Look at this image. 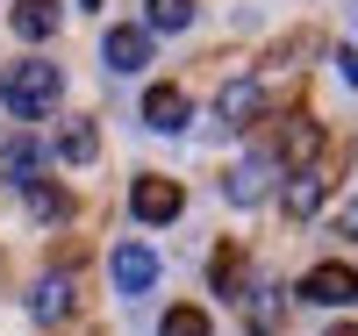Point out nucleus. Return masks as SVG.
I'll return each mask as SVG.
<instances>
[{
	"instance_id": "obj_22",
	"label": "nucleus",
	"mask_w": 358,
	"mask_h": 336,
	"mask_svg": "<svg viewBox=\"0 0 358 336\" xmlns=\"http://www.w3.org/2000/svg\"><path fill=\"white\" fill-rule=\"evenodd\" d=\"M330 336H358V322H337V329H330Z\"/></svg>"
},
{
	"instance_id": "obj_1",
	"label": "nucleus",
	"mask_w": 358,
	"mask_h": 336,
	"mask_svg": "<svg viewBox=\"0 0 358 336\" xmlns=\"http://www.w3.org/2000/svg\"><path fill=\"white\" fill-rule=\"evenodd\" d=\"M0 101H8V115L36 122V115H50L57 101H65V72L43 65V57H29V65H8V72H0Z\"/></svg>"
},
{
	"instance_id": "obj_20",
	"label": "nucleus",
	"mask_w": 358,
	"mask_h": 336,
	"mask_svg": "<svg viewBox=\"0 0 358 336\" xmlns=\"http://www.w3.org/2000/svg\"><path fill=\"white\" fill-rule=\"evenodd\" d=\"M337 72H344V86H358V43H344V50H337Z\"/></svg>"
},
{
	"instance_id": "obj_19",
	"label": "nucleus",
	"mask_w": 358,
	"mask_h": 336,
	"mask_svg": "<svg viewBox=\"0 0 358 336\" xmlns=\"http://www.w3.org/2000/svg\"><path fill=\"white\" fill-rule=\"evenodd\" d=\"M143 22H151V29H187L194 0H143Z\"/></svg>"
},
{
	"instance_id": "obj_5",
	"label": "nucleus",
	"mask_w": 358,
	"mask_h": 336,
	"mask_svg": "<svg viewBox=\"0 0 358 336\" xmlns=\"http://www.w3.org/2000/svg\"><path fill=\"white\" fill-rule=\"evenodd\" d=\"M115 286H122V293H151L158 286V251H151V243H115Z\"/></svg>"
},
{
	"instance_id": "obj_13",
	"label": "nucleus",
	"mask_w": 358,
	"mask_h": 336,
	"mask_svg": "<svg viewBox=\"0 0 358 336\" xmlns=\"http://www.w3.org/2000/svg\"><path fill=\"white\" fill-rule=\"evenodd\" d=\"M0 172H8L15 187H29V179L43 172V143L36 136H8V143H0Z\"/></svg>"
},
{
	"instance_id": "obj_21",
	"label": "nucleus",
	"mask_w": 358,
	"mask_h": 336,
	"mask_svg": "<svg viewBox=\"0 0 358 336\" xmlns=\"http://www.w3.org/2000/svg\"><path fill=\"white\" fill-rule=\"evenodd\" d=\"M337 236H351V243H358V200H344V207H337Z\"/></svg>"
},
{
	"instance_id": "obj_7",
	"label": "nucleus",
	"mask_w": 358,
	"mask_h": 336,
	"mask_svg": "<svg viewBox=\"0 0 358 336\" xmlns=\"http://www.w3.org/2000/svg\"><path fill=\"white\" fill-rule=\"evenodd\" d=\"M143 122H151L158 136H179L194 122V101H187V86H151L143 94Z\"/></svg>"
},
{
	"instance_id": "obj_12",
	"label": "nucleus",
	"mask_w": 358,
	"mask_h": 336,
	"mask_svg": "<svg viewBox=\"0 0 358 336\" xmlns=\"http://www.w3.org/2000/svg\"><path fill=\"white\" fill-rule=\"evenodd\" d=\"M273 165H280V158H244V165H236V172L222 179V193H229L236 207H251L265 187H273Z\"/></svg>"
},
{
	"instance_id": "obj_17",
	"label": "nucleus",
	"mask_w": 358,
	"mask_h": 336,
	"mask_svg": "<svg viewBox=\"0 0 358 336\" xmlns=\"http://www.w3.org/2000/svg\"><path fill=\"white\" fill-rule=\"evenodd\" d=\"M57 158H65V165H94L101 158V129H94V122H72V129L57 136Z\"/></svg>"
},
{
	"instance_id": "obj_2",
	"label": "nucleus",
	"mask_w": 358,
	"mask_h": 336,
	"mask_svg": "<svg viewBox=\"0 0 358 336\" xmlns=\"http://www.w3.org/2000/svg\"><path fill=\"white\" fill-rule=\"evenodd\" d=\"M129 207H136V222L165 229V222H179V207H187V193H179L172 179H158V172H143L136 187H129Z\"/></svg>"
},
{
	"instance_id": "obj_9",
	"label": "nucleus",
	"mask_w": 358,
	"mask_h": 336,
	"mask_svg": "<svg viewBox=\"0 0 358 336\" xmlns=\"http://www.w3.org/2000/svg\"><path fill=\"white\" fill-rule=\"evenodd\" d=\"M280 322H287L280 286H244V329H251V336H273Z\"/></svg>"
},
{
	"instance_id": "obj_8",
	"label": "nucleus",
	"mask_w": 358,
	"mask_h": 336,
	"mask_svg": "<svg viewBox=\"0 0 358 336\" xmlns=\"http://www.w3.org/2000/svg\"><path fill=\"white\" fill-rule=\"evenodd\" d=\"M258 108H265V86L244 72V79H229L222 86V101H215V115H222V129H251L258 122Z\"/></svg>"
},
{
	"instance_id": "obj_14",
	"label": "nucleus",
	"mask_w": 358,
	"mask_h": 336,
	"mask_svg": "<svg viewBox=\"0 0 358 336\" xmlns=\"http://www.w3.org/2000/svg\"><path fill=\"white\" fill-rule=\"evenodd\" d=\"M22 200H29V215H36V222H65V215H72V193L57 187V179H29Z\"/></svg>"
},
{
	"instance_id": "obj_4",
	"label": "nucleus",
	"mask_w": 358,
	"mask_h": 336,
	"mask_svg": "<svg viewBox=\"0 0 358 336\" xmlns=\"http://www.w3.org/2000/svg\"><path fill=\"white\" fill-rule=\"evenodd\" d=\"M101 57H108V72H143V65H151V22H122V29H108Z\"/></svg>"
},
{
	"instance_id": "obj_6",
	"label": "nucleus",
	"mask_w": 358,
	"mask_h": 336,
	"mask_svg": "<svg viewBox=\"0 0 358 336\" xmlns=\"http://www.w3.org/2000/svg\"><path fill=\"white\" fill-rule=\"evenodd\" d=\"M330 200V179H322L315 165H301V172H287V187H280V207L294 222H315V207Z\"/></svg>"
},
{
	"instance_id": "obj_18",
	"label": "nucleus",
	"mask_w": 358,
	"mask_h": 336,
	"mask_svg": "<svg viewBox=\"0 0 358 336\" xmlns=\"http://www.w3.org/2000/svg\"><path fill=\"white\" fill-rule=\"evenodd\" d=\"M158 336H215V322H208V308H165V322H158Z\"/></svg>"
},
{
	"instance_id": "obj_15",
	"label": "nucleus",
	"mask_w": 358,
	"mask_h": 336,
	"mask_svg": "<svg viewBox=\"0 0 358 336\" xmlns=\"http://www.w3.org/2000/svg\"><path fill=\"white\" fill-rule=\"evenodd\" d=\"M208 286L229 293V300H244V243H222L215 265H208Z\"/></svg>"
},
{
	"instance_id": "obj_10",
	"label": "nucleus",
	"mask_w": 358,
	"mask_h": 336,
	"mask_svg": "<svg viewBox=\"0 0 358 336\" xmlns=\"http://www.w3.org/2000/svg\"><path fill=\"white\" fill-rule=\"evenodd\" d=\"M29 315H36V322H65V315H72V279H65V272H43V279H36Z\"/></svg>"
},
{
	"instance_id": "obj_11",
	"label": "nucleus",
	"mask_w": 358,
	"mask_h": 336,
	"mask_svg": "<svg viewBox=\"0 0 358 336\" xmlns=\"http://www.w3.org/2000/svg\"><path fill=\"white\" fill-rule=\"evenodd\" d=\"M8 22H15V36H22V43H43L50 29L65 22V8H57V0H15V15H8Z\"/></svg>"
},
{
	"instance_id": "obj_23",
	"label": "nucleus",
	"mask_w": 358,
	"mask_h": 336,
	"mask_svg": "<svg viewBox=\"0 0 358 336\" xmlns=\"http://www.w3.org/2000/svg\"><path fill=\"white\" fill-rule=\"evenodd\" d=\"M86 8H94V0H86Z\"/></svg>"
},
{
	"instance_id": "obj_16",
	"label": "nucleus",
	"mask_w": 358,
	"mask_h": 336,
	"mask_svg": "<svg viewBox=\"0 0 358 336\" xmlns=\"http://www.w3.org/2000/svg\"><path fill=\"white\" fill-rule=\"evenodd\" d=\"M315 122H301V115H294L287 122V136H280V158H287V172H301V165H315Z\"/></svg>"
},
{
	"instance_id": "obj_3",
	"label": "nucleus",
	"mask_w": 358,
	"mask_h": 336,
	"mask_svg": "<svg viewBox=\"0 0 358 336\" xmlns=\"http://www.w3.org/2000/svg\"><path fill=\"white\" fill-rule=\"evenodd\" d=\"M301 300H308V308H344V300H358V272L351 265H308L301 272Z\"/></svg>"
}]
</instances>
